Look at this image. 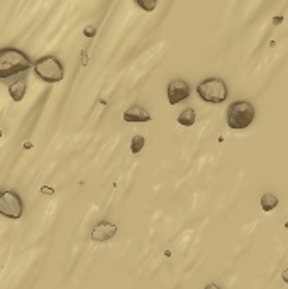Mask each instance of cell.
Wrapping results in <instances>:
<instances>
[{"mask_svg":"<svg viewBox=\"0 0 288 289\" xmlns=\"http://www.w3.org/2000/svg\"><path fill=\"white\" fill-rule=\"evenodd\" d=\"M32 61L24 51L17 48H3L0 49V79L12 78L15 74L26 73L32 68Z\"/></svg>","mask_w":288,"mask_h":289,"instance_id":"1","label":"cell"},{"mask_svg":"<svg viewBox=\"0 0 288 289\" xmlns=\"http://www.w3.org/2000/svg\"><path fill=\"white\" fill-rule=\"evenodd\" d=\"M34 73L36 76L44 83H58L65 78V66L60 61V58L54 54H48V56L39 58L34 63Z\"/></svg>","mask_w":288,"mask_h":289,"instance_id":"2","label":"cell"},{"mask_svg":"<svg viewBox=\"0 0 288 289\" xmlns=\"http://www.w3.org/2000/svg\"><path fill=\"white\" fill-rule=\"evenodd\" d=\"M254 107L249 102H234L229 105L227 110V125L234 131L249 127L254 122Z\"/></svg>","mask_w":288,"mask_h":289,"instance_id":"3","label":"cell"},{"mask_svg":"<svg viewBox=\"0 0 288 289\" xmlns=\"http://www.w3.org/2000/svg\"><path fill=\"white\" fill-rule=\"evenodd\" d=\"M197 93L203 102L207 103H222L225 98L229 96L227 85H225L224 79L220 78H207L202 83H198Z\"/></svg>","mask_w":288,"mask_h":289,"instance_id":"4","label":"cell"},{"mask_svg":"<svg viewBox=\"0 0 288 289\" xmlns=\"http://www.w3.org/2000/svg\"><path fill=\"white\" fill-rule=\"evenodd\" d=\"M24 213V203L17 191L3 190L0 191V215L10 220H19Z\"/></svg>","mask_w":288,"mask_h":289,"instance_id":"5","label":"cell"},{"mask_svg":"<svg viewBox=\"0 0 288 289\" xmlns=\"http://www.w3.org/2000/svg\"><path fill=\"white\" fill-rule=\"evenodd\" d=\"M168 102L171 105H177V103L183 102L190 96V85L183 79H175L168 85Z\"/></svg>","mask_w":288,"mask_h":289,"instance_id":"6","label":"cell"},{"mask_svg":"<svg viewBox=\"0 0 288 289\" xmlns=\"http://www.w3.org/2000/svg\"><path fill=\"white\" fill-rule=\"evenodd\" d=\"M115 233H117V227H115L114 223H110V221H100V223L95 225L94 230H92L90 238L94 242H98V244H102V242L110 240V238L114 237Z\"/></svg>","mask_w":288,"mask_h":289,"instance_id":"7","label":"cell"},{"mask_svg":"<svg viewBox=\"0 0 288 289\" xmlns=\"http://www.w3.org/2000/svg\"><path fill=\"white\" fill-rule=\"evenodd\" d=\"M122 117L126 122H149V120H151V114H149L146 108L137 107V105L127 108Z\"/></svg>","mask_w":288,"mask_h":289,"instance_id":"8","label":"cell"},{"mask_svg":"<svg viewBox=\"0 0 288 289\" xmlns=\"http://www.w3.org/2000/svg\"><path fill=\"white\" fill-rule=\"evenodd\" d=\"M26 78L22 79H17V81H14L12 85L9 86V93H10V98L14 100V102H22L24 95H26Z\"/></svg>","mask_w":288,"mask_h":289,"instance_id":"9","label":"cell"},{"mask_svg":"<svg viewBox=\"0 0 288 289\" xmlns=\"http://www.w3.org/2000/svg\"><path fill=\"white\" fill-rule=\"evenodd\" d=\"M178 124L183 127H192L195 124V110L193 108H185L180 115H178Z\"/></svg>","mask_w":288,"mask_h":289,"instance_id":"10","label":"cell"},{"mask_svg":"<svg viewBox=\"0 0 288 289\" xmlns=\"http://www.w3.org/2000/svg\"><path fill=\"white\" fill-rule=\"evenodd\" d=\"M278 207V198L271 193H266V195L261 196V208L265 212H271Z\"/></svg>","mask_w":288,"mask_h":289,"instance_id":"11","label":"cell"},{"mask_svg":"<svg viewBox=\"0 0 288 289\" xmlns=\"http://www.w3.org/2000/svg\"><path fill=\"white\" fill-rule=\"evenodd\" d=\"M144 145H146V139L143 136H134L132 137V141H131V152L132 154H139L141 150L144 149Z\"/></svg>","mask_w":288,"mask_h":289,"instance_id":"12","label":"cell"},{"mask_svg":"<svg viewBox=\"0 0 288 289\" xmlns=\"http://www.w3.org/2000/svg\"><path fill=\"white\" fill-rule=\"evenodd\" d=\"M137 5L141 7V9H144V10H148V12H153L154 9H156V0H151V2H143V0H137Z\"/></svg>","mask_w":288,"mask_h":289,"instance_id":"13","label":"cell"},{"mask_svg":"<svg viewBox=\"0 0 288 289\" xmlns=\"http://www.w3.org/2000/svg\"><path fill=\"white\" fill-rule=\"evenodd\" d=\"M95 34V29L94 27H87L85 29V36H94Z\"/></svg>","mask_w":288,"mask_h":289,"instance_id":"14","label":"cell"},{"mask_svg":"<svg viewBox=\"0 0 288 289\" xmlns=\"http://www.w3.org/2000/svg\"><path fill=\"white\" fill-rule=\"evenodd\" d=\"M43 193H44V195H53V188L43 186Z\"/></svg>","mask_w":288,"mask_h":289,"instance_id":"15","label":"cell"},{"mask_svg":"<svg viewBox=\"0 0 288 289\" xmlns=\"http://www.w3.org/2000/svg\"><path fill=\"white\" fill-rule=\"evenodd\" d=\"M205 289H220L219 288V284H215V283H210V284H207Z\"/></svg>","mask_w":288,"mask_h":289,"instance_id":"16","label":"cell"},{"mask_svg":"<svg viewBox=\"0 0 288 289\" xmlns=\"http://www.w3.org/2000/svg\"><path fill=\"white\" fill-rule=\"evenodd\" d=\"M282 279L288 284V269H285V271L282 272Z\"/></svg>","mask_w":288,"mask_h":289,"instance_id":"17","label":"cell"},{"mask_svg":"<svg viewBox=\"0 0 288 289\" xmlns=\"http://www.w3.org/2000/svg\"><path fill=\"white\" fill-rule=\"evenodd\" d=\"M282 20H283V17H275V19H273V22H275V24H280Z\"/></svg>","mask_w":288,"mask_h":289,"instance_id":"18","label":"cell"}]
</instances>
